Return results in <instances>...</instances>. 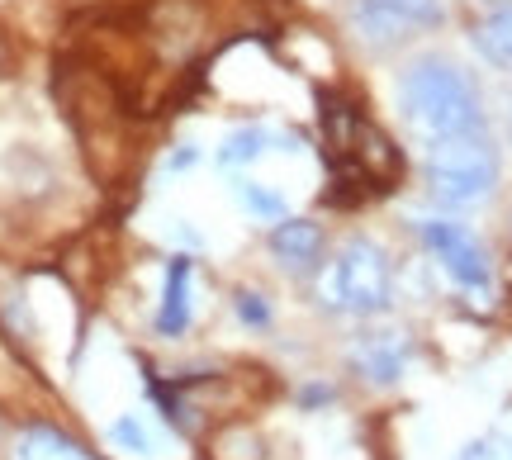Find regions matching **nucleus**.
I'll list each match as a JSON object with an SVG mask.
<instances>
[{
  "mask_svg": "<svg viewBox=\"0 0 512 460\" xmlns=\"http://www.w3.org/2000/svg\"><path fill=\"white\" fill-rule=\"evenodd\" d=\"M195 162H200V148H195V143H181V148L166 157V171H190Z\"/></svg>",
  "mask_w": 512,
  "mask_h": 460,
  "instance_id": "dca6fc26",
  "label": "nucleus"
},
{
  "mask_svg": "<svg viewBox=\"0 0 512 460\" xmlns=\"http://www.w3.org/2000/svg\"><path fill=\"white\" fill-rule=\"evenodd\" d=\"M456 460H512V442L508 437H475Z\"/></svg>",
  "mask_w": 512,
  "mask_h": 460,
  "instance_id": "2eb2a0df",
  "label": "nucleus"
},
{
  "mask_svg": "<svg viewBox=\"0 0 512 460\" xmlns=\"http://www.w3.org/2000/svg\"><path fill=\"white\" fill-rule=\"evenodd\" d=\"M233 200H238V209L256 223H280L285 214H290L285 195H280L275 185H261V181H238L233 185Z\"/></svg>",
  "mask_w": 512,
  "mask_h": 460,
  "instance_id": "f8f14e48",
  "label": "nucleus"
},
{
  "mask_svg": "<svg viewBox=\"0 0 512 460\" xmlns=\"http://www.w3.org/2000/svg\"><path fill=\"white\" fill-rule=\"evenodd\" d=\"M351 370L361 380H370V385H394L403 370H408V342H403V332H366V337H356Z\"/></svg>",
  "mask_w": 512,
  "mask_h": 460,
  "instance_id": "6e6552de",
  "label": "nucleus"
},
{
  "mask_svg": "<svg viewBox=\"0 0 512 460\" xmlns=\"http://www.w3.org/2000/svg\"><path fill=\"white\" fill-rule=\"evenodd\" d=\"M318 299L347 318H380L394 304V261L375 238H347L318 276Z\"/></svg>",
  "mask_w": 512,
  "mask_h": 460,
  "instance_id": "7ed1b4c3",
  "label": "nucleus"
},
{
  "mask_svg": "<svg viewBox=\"0 0 512 460\" xmlns=\"http://www.w3.org/2000/svg\"><path fill=\"white\" fill-rule=\"evenodd\" d=\"M418 242L427 247V257L437 261V271L456 285L460 295L489 299V290H494V261H489V247L465 223L446 219V214L418 219Z\"/></svg>",
  "mask_w": 512,
  "mask_h": 460,
  "instance_id": "20e7f679",
  "label": "nucleus"
},
{
  "mask_svg": "<svg viewBox=\"0 0 512 460\" xmlns=\"http://www.w3.org/2000/svg\"><path fill=\"white\" fill-rule=\"evenodd\" d=\"M503 181V152H498L494 129L465 133V138H446L422 148V185L427 200L446 209V214H465L479 209Z\"/></svg>",
  "mask_w": 512,
  "mask_h": 460,
  "instance_id": "f03ea898",
  "label": "nucleus"
},
{
  "mask_svg": "<svg viewBox=\"0 0 512 460\" xmlns=\"http://www.w3.org/2000/svg\"><path fill=\"white\" fill-rule=\"evenodd\" d=\"M441 15H446L441 0H351L347 5L351 34L375 53L399 48L422 29H437Z\"/></svg>",
  "mask_w": 512,
  "mask_h": 460,
  "instance_id": "39448f33",
  "label": "nucleus"
},
{
  "mask_svg": "<svg viewBox=\"0 0 512 460\" xmlns=\"http://www.w3.org/2000/svg\"><path fill=\"white\" fill-rule=\"evenodd\" d=\"M271 257L280 271L290 276H313L323 266V252H328V233L318 219H299V214H285L280 223H271Z\"/></svg>",
  "mask_w": 512,
  "mask_h": 460,
  "instance_id": "423d86ee",
  "label": "nucleus"
},
{
  "mask_svg": "<svg viewBox=\"0 0 512 460\" xmlns=\"http://www.w3.org/2000/svg\"><path fill=\"white\" fill-rule=\"evenodd\" d=\"M233 309H238V318L247 328H271V299L261 295V290H238Z\"/></svg>",
  "mask_w": 512,
  "mask_h": 460,
  "instance_id": "4468645a",
  "label": "nucleus"
},
{
  "mask_svg": "<svg viewBox=\"0 0 512 460\" xmlns=\"http://www.w3.org/2000/svg\"><path fill=\"white\" fill-rule=\"evenodd\" d=\"M470 43H475V53L494 67V72H508L512 76V0L494 5L489 15H479L470 24Z\"/></svg>",
  "mask_w": 512,
  "mask_h": 460,
  "instance_id": "9d476101",
  "label": "nucleus"
},
{
  "mask_svg": "<svg viewBox=\"0 0 512 460\" xmlns=\"http://www.w3.org/2000/svg\"><path fill=\"white\" fill-rule=\"evenodd\" d=\"M110 442L124 446V451H133V456H152V451H162L157 432L143 423V413H128V418L110 423Z\"/></svg>",
  "mask_w": 512,
  "mask_h": 460,
  "instance_id": "ddd939ff",
  "label": "nucleus"
},
{
  "mask_svg": "<svg viewBox=\"0 0 512 460\" xmlns=\"http://www.w3.org/2000/svg\"><path fill=\"white\" fill-rule=\"evenodd\" d=\"M10 460H95V456L81 442H72L67 432H57V427H24Z\"/></svg>",
  "mask_w": 512,
  "mask_h": 460,
  "instance_id": "9b49d317",
  "label": "nucleus"
},
{
  "mask_svg": "<svg viewBox=\"0 0 512 460\" xmlns=\"http://www.w3.org/2000/svg\"><path fill=\"white\" fill-rule=\"evenodd\" d=\"M271 152H299V138L294 133H275L266 124H242L219 143V166L223 171H242V166H256Z\"/></svg>",
  "mask_w": 512,
  "mask_h": 460,
  "instance_id": "1a4fd4ad",
  "label": "nucleus"
},
{
  "mask_svg": "<svg viewBox=\"0 0 512 460\" xmlns=\"http://www.w3.org/2000/svg\"><path fill=\"white\" fill-rule=\"evenodd\" d=\"M195 323V261L171 257L162 276V304H157V332L166 342L185 337Z\"/></svg>",
  "mask_w": 512,
  "mask_h": 460,
  "instance_id": "0eeeda50",
  "label": "nucleus"
},
{
  "mask_svg": "<svg viewBox=\"0 0 512 460\" xmlns=\"http://www.w3.org/2000/svg\"><path fill=\"white\" fill-rule=\"evenodd\" d=\"M394 105H399L403 129L413 133L418 148L489 129V110H484L479 81L446 53L413 57L399 72V81H394Z\"/></svg>",
  "mask_w": 512,
  "mask_h": 460,
  "instance_id": "f257e3e1",
  "label": "nucleus"
}]
</instances>
